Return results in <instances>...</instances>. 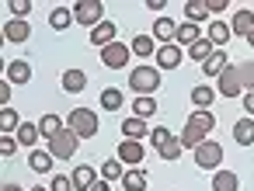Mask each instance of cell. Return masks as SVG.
<instances>
[{
	"mask_svg": "<svg viewBox=\"0 0 254 191\" xmlns=\"http://www.w3.org/2000/svg\"><path fill=\"white\" fill-rule=\"evenodd\" d=\"M129 87H132V94H139V97H153V91L160 87V70H157V66H132Z\"/></svg>",
	"mask_w": 254,
	"mask_h": 191,
	"instance_id": "obj_1",
	"label": "cell"
},
{
	"mask_svg": "<svg viewBox=\"0 0 254 191\" xmlns=\"http://www.w3.org/2000/svg\"><path fill=\"white\" fill-rule=\"evenodd\" d=\"M66 129H73L80 139L98 136V111H91V108H73V111L66 115Z\"/></svg>",
	"mask_w": 254,
	"mask_h": 191,
	"instance_id": "obj_2",
	"label": "cell"
},
{
	"mask_svg": "<svg viewBox=\"0 0 254 191\" xmlns=\"http://www.w3.org/2000/svg\"><path fill=\"white\" fill-rule=\"evenodd\" d=\"M77 149H80V136H77L73 129H60V132L49 139V153H53L56 160H70Z\"/></svg>",
	"mask_w": 254,
	"mask_h": 191,
	"instance_id": "obj_3",
	"label": "cell"
},
{
	"mask_svg": "<svg viewBox=\"0 0 254 191\" xmlns=\"http://www.w3.org/2000/svg\"><path fill=\"white\" fill-rule=\"evenodd\" d=\"M73 21L98 28V25L105 21V4H101V0H80V4L73 7Z\"/></svg>",
	"mask_w": 254,
	"mask_h": 191,
	"instance_id": "obj_4",
	"label": "cell"
},
{
	"mask_svg": "<svg viewBox=\"0 0 254 191\" xmlns=\"http://www.w3.org/2000/svg\"><path fill=\"white\" fill-rule=\"evenodd\" d=\"M129 59H132V46H126V42H112L101 49V66H108V70L129 66Z\"/></svg>",
	"mask_w": 254,
	"mask_h": 191,
	"instance_id": "obj_5",
	"label": "cell"
},
{
	"mask_svg": "<svg viewBox=\"0 0 254 191\" xmlns=\"http://www.w3.org/2000/svg\"><path fill=\"white\" fill-rule=\"evenodd\" d=\"M195 163L202 167V170H219V163H223V146L219 143H212V139H205L198 149H195Z\"/></svg>",
	"mask_w": 254,
	"mask_h": 191,
	"instance_id": "obj_6",
	"label": "cell"
},
{
	"mask_svg": "<svg viewBox=\"0 0 254 191\" xmlns=\"http://www.w3.org/2000/svg\"><path fill=\"white\" fill-rule=\"evenodd\" d=\"M219 94L223 97H240L244 94V80H240V66H226L219 77Z\"/></svg>",
	"mask_w": 254,
	"mask_h": 191,
	"instance_id": "obj_7",
	"label": "cell"
},
{
	"mask_svg": "<svg viewBox=\"0 0 254 191\" xmlns=\"http://www.w3.org/2000/svg\"><path fill=\"white\" fill-rule=\"evenodd\" d=\"M181 56H185L181 46H174V42L171 46H160L157 49V66L160 70H174V66H181Z\"/></svg>",
	"mask_w": 254,
	"mask_h": 191,
	"instance_id": "obj_8",
	"label": "cell"
},
{
	"mask_svg": "<svg viewBox=\"0 0 254 191\" xmlns=\"http://www.w3.org/2000/svg\"><path fill=\"white\" fill-rule=\"evenodd\" d=\"M230 32L240 35V39H251V32H254V11H233Z\"/></svg>",
	"mask_w": 254,
	"mask_h": 191,
	"instance_id": "obj_9",
	"label": "cell"
},
{
	"mask_svg": "<svg viewBox=\"0 0 254 191\" xmlns=\"http://www.w3.org/2000/svg\"><path fill=\"white\" fill-rule=\"evenodd\" d=\"M115 32H119V28H115V21H101L98 28H91V42H94L98 49H105V46L119 42V39H115Z\"/></svg>",
	"mask_w": 254,
	"mask_h": 191,
	"instance_id": "obj_10",
	"label": "cell"
},
{
	"mask_svg": "<svg viewBox=\"0 0 254 191\" xmlns=\"http://www.w3.org/2000/svg\"><path fill=\"white\" fill-rule=\"evenodd\" d=\"M119 160L139 167V163H143V146H139L136 139H122V143H119Z\"/></svg>",
	"mask_w": 254,
	"mask_h": 191,
	"instance_id": "obj_11",
	"label": "cell"
},
{
	"mask_svg": "<svg viewBox=\"0 0 254 191\" xmlns=\"http://www.w3.org/2000/svg\"><path fill=\"white\" fill-rule=\"evenodd\" d=\"M53 163H56V156H53L49 149H32V153H28V167H32L35 174H53Z\"/></svg>",
	"mask_w": 254,
	"mask_h": 191,
	"instance_id": "obj_12",
	"label": "cell"
},
{
	"mask_svg": "<svg viewBox=\"0 0 254 191\" xmlns=\"http://www.w3.org/2000/svg\"><path fill=\"white\" fill-rule=\"evenodd\" d=\"M4 39H7V42H28V39H32V25H28V21H18V18L7 21V25H4Z\"/></svg>",
	"mask_w": 254,
	"mask_h": 191,
	"instance_id": "obj_13",
	"label": "cell"
},
{
	"mask_svg": "<svg viewBox=\"0 0 254 191\" xmlns=\"http://www.w3.org/2000/svg\"><path fill=\"white\" fill-rule=\"evenodd\" d=\"M174 35H178V25H174L171 18H164V14H160V18L153 21V39H160V46H171V42H174Z\"/></svg>",
	"mask_w": 254,
	"mask_h": 191,
	"instance_id": "obj_14",
	"label": "cell"
},
{
	"mask_svg": "<svg viewBox=\"0 0 254 191\" xmlns=\"http://www.w3.org/2000/svg\"><path fill=\"white\" fill-rule=\"evenodd\" d=\"M60 84H63V91H66V94H80V91L87 87V73L73 66V70H66V73H63V80H60Z\"/></svg>",
	"mask_w": 254,
	"mask_h": 191,
	"instance_id": "obj_15",
	"label": "cell"
},
{
	"mask_svg": "<svg viewBox=\"0 0 254 191\" xmlns=\"http://www.w3.org/2000/svg\"><path fill=\"white\" fill-rule=\"evenodd\" d=\"M70 181H73V188H77V191H91V188H94V181H98V174H94V167L80 163V167L70 174Z\"/></svg>",
	"mask_w": 254,
	"mask_h": 191,
	"instance_id": "obj_16",
	"label": "cell"
},
{
	"mask_svg": "<svg viewBox=\"0 0 254 191\" xmlns=\"http://www.w3.org/2000/svg\"><path fill=\"white\" fill-rule=\"evenodd\" d=\"M212 191H240V177L233 174V170H216L212 174Z\"/></svg>",
	"mask_w": 254,
	"mask_h": 191,
	"instance_id": "obj_17",
	"label": "cell"
},
{
	"mask_svg": "<svg viewBox=\"0 0 254 191\" xmlns=\"http://www.w3.org/2000/svg\"><path fill=\"white\" fill-rule=\"evenodd\" d=\"M226 66H230L226 52H223V49H216V52L202 63V73H205V77H223V70H226Z\"/></svg>",
	"mask_w": 254,
	"mask_h": 191,
	"instance_id": "obj_18",
	"label": "cell"
},
{
	"mask_svg": "<svg viewBox=\"0 0 254 191\" xmlns=\"http://www.w3.org/2000/svg\"><path fill=\"white\" fill-rule=\"evenodd\" d=\"M178 139H181V146H185V149H198V146L205 143V132H202L198 125L185 122V129H181V136H178Z\"/></svg>",
	"mask_w": 254,
	"mask_h": 191,
	"instance_id": "obj_19",
	"label": "cell"
},
{
	"mask_svg": "<svg viewBox=\"0 0 254 191\" xmlns=\"http://www.w3.org/2000/svg\"><path fill=\"white\" fill-rule=\"evenodd\" d=\"M233 139H237V146H254V118L251 115L233 125Z\"/></svg>",
	"mask_w": 254,
	"mask_h": 191,
	"instance_id": "obj_20",
	"label": "cell"
},
{
	"mask_svg": "<svg viewBox=\"0 0 254 191\" xmlns=\"http://www.w3.org/2000/svg\"><path fill=\"white\" fill-rule=\"evenodd\" d=\"M70 25H73V7H53L49 28H53V32H66Z\"/></svg>",
	"mask_w": 254,
	"mask_h": 191,
	"instance_id": "obj_21",
	"label": "cell"
},
{
	"mask_svg": "<svg viewBox=\"0 0 254 191\" xmlns=\"http://www.w3.org/2000/svg\"><path fill=\"white\" fill-rule=\"evenodd\" d=\"M132 56H136V59H150V56H157V42H153V35H136V39H132Z\"/></svg>",
	"mask_w": 254,
	"mask_h": 191,
	"instance_id": "obj_22",
	"label": "cell"
},
{
	"mask_svg": "<svg viewBox=\"0 0 254 191\" xmlns=\"http://www.w3.org/2000/svg\"><path fill=\"white\" fill-rule=\"evenodd\" d=\"M195 42H198V25H191V21H185V25H178V35H174V46H181V49L188 46V49H191Z\"/></svg>",
	"mask_w": 254,
	"mask_h": 191,
	"instance_id": "obj_23",
	"label": "cell"
},
{
	"mask_svg": "<svg viewBox=\"0 0 254 191\" xmlns=\"http://www.w3.org/2000/svg\"><path fill=\"white\" fill-rule=\"evenodd\" d=\"M230 35H233V32H230V25H223V21H212V25H209V35H205V39L212 42V49H223V46L230 42Z\"/></svg>",
	"mask_w": 254,
	"mask_h": 191,
	"instance_id": "obj_24",
	"label": "cell"
},
{
	"mask_svg": "<svg viewBox=\"0 0 254 191\" xmlns=\"http://www.w3.org/2000/svg\"><path fill=\"white\" fill-rule=\"evenodd\" d=\"M7 80H11V84H28V80H32V66H28L25 59L7 63Z\"/></svg>",
	"mask_w": 254,
	"mask_h": 191,
	"instance_id": "obj_25",
	"label": "cell"
},
{
	"mask_svg": "<svg viewBox=\"0 0 254 191\" xmlns=\"http://www.w3.org/2000/svg\"><path fill=\"white\" fill-rule=\"evenodd\" d=\"M122 136L139 143L143 136H150V129H146V122H143V118H136V115H132V118H126V122H122Z\"/></svg>",
	"mask_w": 254,
	"mask_h": 191,
	"instance_id": "obj_26",
	"label": "cell"
},
{
	"mask_svg": "<svg viewBox=\"0 0 254 191\" xmlns=\"http://www.w3.org/2000/svg\"><path fill=\"white\" fill-rule=\"evenodd\" d=\"M39 136H42V132H39V125H32V122H21V129L14 132V139H18V143H21L25 149H35Z\"/></svg>",
	"mask_w": 254,
	"mask_h": 191,
	"instance_id": "obj_27",
	"label": "cell"
},
{
	"mask_svg": "<svg viewBox=\"0 0 254 191\" xmlns=\"http://www.w3.org/2000/svg\"><path fill=\"white\" fill-rule=\"evenodd\" d=\"M122 188H126V191H146V170H143V167H132V170H126V177H122Z\"/></svg>",
	"mask_w": 254,
	"mask_h": 191,
	"instance_id": "obj_28",
	"label": "cell"
},
{
	"mask_svg": "<svg viewBox=\"0 0 254 191\" xmlns=\"http://www.w3.org/2000/svg\"><path fill=\"white\" fill-rule=\"evenodd\" d=\"M212 101H216V91H212V87H205V84H202V87H195V91H191V104H195L198 111H209V108H212Z\"/></svg>",
	"mask_w": 254,
	"mask_h": 191,
	"instance_id": "obj_29",
	"label": "cell"
},
{
	"mask_svg": "<svg viewBox=\"0 0 254 191\" xmlns=\"http://www.w3.org/2000/svg\"><path fill=\"white\" fill-rule=\"evenodd\" d=\"M60 129H66L60 115H42V118H39V132H42V139H46V143H49V139H53Z\"/></svg>",
	"mask_w": 254,
	"mask_h": 191,
	"instance_id": "obj_30",
	"label": "cell"
},
{
	"mask_svg": "<svg viewBox=\"0 0 254 191\" xmlns=\"http://www.w3.org/2000/svg\"><path fill=\"white\" fill-rule=\"evenodd\" d=\"M185 14H188V21H191V25L205 21V18H209V7H205V0H185Z\"/></svg>",
	"mask_w": 254,
	"mask_h": 191,
	"instance_id": "obj_31",
	"label": "cell"
},
{
	"mask_svg": "<svg viewBox=\"0 0 254 191\" xmlns=\"http://www.w3.org/2000/svg\"><path fill=\"white\" fill-rule=\"evenodd\" d=\"M122 101H126V97H122L119 87H105V91H101V108H105V111H119Z\"/></svg>",
	"mask_w": 254,
	"mask_h": 191,
	"instance_id": "obj_32",
	"label": "cell"
},
{
	"mask_svg": "<svg viewBox=\"0 0 254 191\" xmlns=\"http://www.w3.org/2000/svg\"><path fill=\"white\" fill-rule=\"evenodd\" d=\"M0 129H4V136H14V132L21 129V118H18L14 108H4V111H0Z\"/></svg>",
	"mask_w": 254,
	"mask_h": 191,
	"instance_id": "obj_33",
	"label": "cell"
},
{
	"mask_svg": "<svg viewBox=\"0 0 254 191\" xmlns=\"http://www.w3.org/2000/svg\"><path fill=\"white\" fill-rule=\"evenodd\" d=\"M212 52H216V49H212V42H209V39H198V42H195V46L188 49V56H191L195 63H205V59H209Z\"/></svg>",
	"mask_w": 254,
	"mask_h": 191,
	"instance_id": "obj_34",
	"label": "cell"
},
{
	"mask_svg": "<svg viewBox=\"0 0 254 191\" xmlns=\"http://www.w3.org/2000/svg\"><path fill=\"white\" fill-rule=\"evenodd\" d=\"M188 122H191V125H198L205 136L216 129V115H212V111H195V115H188Z\"/></svg>",
	"mask_w": 254,
	"mask_h": 191,
	"instance_id": "obj_35",
	"label": "cell"
},
{
	"mask_svg": "<svg viewBox=\"0 0 254 191\" xmlns=\"http://www.w3.org/2000/svg\"><path fill=\"white\" fill-rule=\"evenodd\" d=\"M153 111H157V101H153V97H136V101H132V115H136V118H150Z\"/></svg>",
	"mask_w": 254,
	"mask_h": 191,
	"instance_id": "obj_36",
	"label": "cell"
},
{
	"mask_svg": "<svg viewBox=\"0 0 254 191\" xmlns=\"http://www.w3.org/2000/svg\"><path fill=\"white\" fill-rule=\"evenodd\" d=\"M171 139H174V136H171V129H167V125H157V129H150V143L157 146V153H160V149H164Z\"/></svg>",
	"mask_w": 254,
	"mask_h": 191,
	"instance_id": "obj_37",
	"label": "cell"
},
{
	"mask_svg": "<svg viewBox=\"0 0 254 191\" xmlns=\"http://www.w3.org/2000/svg\"><path fill=\"white\" fill-rule=\"evenodd\" d=\"M101 177H105V181H115V177L122 181V177H126V174H122V160H119V156H115V160H105V167H101Z\"/></svg>",
	"mask_w": 254,
	"mask_h": 191,
	"instance_id": "obj_38",
	"label": "cell"
},
{
	"mask_svg": "<svg viewBox=\"0 0 254 191\" xmlns=\"http://www.w3.org/2000/svg\"><path fill=\"white\" fill-rule=\"evenodd\" d=\"M7 11H14V18H18V21H25V18H28V11H32V0H11Z\"/></svg>",
	"mask_w": 254,
	"mask_h": 191,
	"instance_id": "obj_39",
	"label": "cell"
},
{
	"mask_svg": "<svg viewBox=\"0 0 254 191\" xmlns=\"http://www.w3.org/2000/svg\"><path fill=\"white\" fill-rule=\"evenodd\" d=\"M181 149H185V146H181V139H171V143L160 149V156H164V160H178V156H181Z\"/></svg>",
	"mask_w": 254,
	"mask_h": 191,
	"instance_id": "obj_40",
	"label": "cell"
},
{
	"mask_svg": "<svg viewBox=\"0 0 254 191\" xmlns=\"http://www.w3.org/2000/svg\"><path fill=\"white\" fill-rule=\"evenodd\" d=\"M240 80H244V91H254V59L240 66Z\"/></svg>",
	"mask_w": 254,
	"mask_h": 191,
	"instance_id": "obj_41",
	"label": "cell"
},
{
	"mask_svg": "<svg viewBox=\"0 0 254 191\" xmlns=\"http://www.w3.org/2000/svg\"><path fill=\"white\" fill-rule=\"evenodd\" d=\"M49 191H73L70 174H66V177H53V181H49Z\"/></svg>",
	"mask_w": 254,
	"mask_h": 191,
	"instance_id": "obj_42",
	"label": "cell"
},
{
	"mask_svg": "<svg viewBox=\"0 0 254 191\" xmlns=\"http://www.w3.org/2000/svg\"><path fill=\"white\" fill-rule=\"evenodd\" d=\"M18 146H21V143H18L14 136H4V139H0V153H4V156H14Z\"/></svg>",
	"mask_w": 254,
	"mask_h": 191,
	"instance_id": "obj_43",
	"label": "cell"
},
{
	"mask_svg": "<svg viewBox=\"0 0 254 191\" xmlns=\"http://www.w3.org/2000/svg\"><path fill=\"white\" fill-rule=\"evenodd\" d=\"M205 7H209V14H219L230 7V0H205Z\"/></svg>",
	"mask_w": 254,
	"mask_h": 191,
	"instance_id": "obj_44",
	"label": "cell"
},
{
	"mask_svg": "<svg viewBox=\"0 0 254 191\" xmlns=\"http://www.w3.org/2000/svg\"><path fill=\"white\" fill-rule=\"evenodd\" d=\"M7 101H11V80H4V84H0V104H4V108H11Z\"/></svg>",
	"mask_w": 254,
	"mask_h": 191,
	"instance_id": "obj_45",
	"label": "cell"
},
{
	"mask_svg": "<svg viewBox=\"0 0 254 191\" xmlns=\"http://www.w3.org/2000/svg\"><path fill=\"white\" fill-rule=\"evenodd\" d=\"M244 111L254 118V91H247V94H244Z\"/></svg>",
	"mask_w": 254,
	"mask_h": 191,
	"instance_id": "obj_46",
	"label": "cell"
},
{
	"mask_svg": "<svg viewBox=\"0 0 254 191\" xmlns=\"http://www.w3.org/2000/svg\"><path fill=\"white\" fill-rule=\"evenodd\" d=\"M91 191H112V181H105V177H98V181H94V188H91Z\"/></svg>",
	"mask_w": 254,
	"mask_h": 191,
	"instance_id": "obj_47",
	"label": "cell"
},
{
	"mask_svg": "<svg viewBox=\"0 0 254 191\" xmlns=\"http://www.w3.org/2000/svg\"><path fill=\"white\" fill-rule=\"evenodd\" d=\"M4 191H25V188H18V184H4Z\"/></svg>",
	"mask_w": 254,
	"mask_h": 191,
	"instance_id": "obj_48",
	"label": "cell"
},
{
	"mask_svg": "<svg viewBox=\"0 0 254 191\" xmlns=\"http://www.w3.org/2000/svg\"><path fill=\"white\" fill-rule=\"evenodd\" d=\"M32 191H49V188H46V184H39V188H32Z\"/></svg>",
	"mask_w": 254,
	"mask_h": 191,
	"instance_id": "obj_49",
	"label": "cell"
},
{
	"mask_svg": "<svg viewBox=\"0 0 254 191\" xmlns=\"http://www.w3.org/2000/svg\"><path fill=\"white\" fill-rule=\"evenodd\" d=\"M247 42H251V46H254V32H251V39H247Z\"/></svg>",
	"mask_w": 254,
	"mask_h": 191,
	"instance_id": "obj_50",
	"label": "cell"
}]
</instances>
